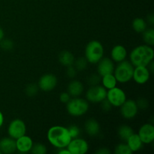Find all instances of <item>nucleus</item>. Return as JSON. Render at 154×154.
I'll return each instance as SVG.
<instances>
[{"label": "nucleus", "mask_w": 154, "mask_h": 154, "mask_svg": "<svg viewBox=\"0 0 154 154\" xmlns=\"http://www.w3.org/2000/svg\"><path fill=\"white\" fill-rule=\"evenodd\" d=\"M50 144L57 148H65L72 140L68 128L62 126H54L50 128L47 134Z\"/></svg>", "instance_id": "nucleus-1"}, {"label": "nucleus", "mask_w": 154, "mask_h": 154, "mask_svg": "<svg viewBox=\"0 0 154 154\" xmlns=\"http://www.w3.org/2000/svg\"><path fill=\"white\" fill-rule=\"evenodd\" d=\"M154 51L152 46L147 45H139L134 48L130 53V62L135 67L146 66L153 61Z\"/></svg>", "instance_id": "nucleus-2"}, {"label": "nucleus", "mask_w": 154, "mask_h": 154, "mask_svg": "<svg viewBox=\"0 0 154 154\" xmlns=\"http://www.w3.org/2000/svg\"><path fill=\"white\" fill-rule=\"evenodd\" d=\"M135 66L127 60H123L118 63L116 67H114V75L117 79V82L125 84L132 79L133 72Z\"/></svg>", "instance_id": "nucleus-3"}, {"label": "nucleus", "mask_w": 154, "mask_h": 154, "mask_svg": "<svg viewBox=\"0 0 154 154\" xmlns=\"http://www.w3.org/2000/svg\"><path fill=\"white\" fill-rule=\"evenodd\" d=\"M103 56L104 48L99 41L93 40L87 44L84 52V57L89 63L97 64Z\"/></svg>", "instance_id": "nucleus-4"}, {"label": "nucleus", "mask_w": 154, "mask_h": 154, "mask_svg": "<svg viewBox=\"0 0 154 154\" xmlns=\"http://www.w3.org/2000/svg\"><path fill=\"white\" fill-rule=\"evenodd\" d=\"M66 110L71 116L81 117L88 111L89 103L85 99L75 97L74 99H71L66 104Z\"/></svg>", "instance_id": "nucleus-5"}, {"label": "nucleus", "mask_w": 154, "mask_h": 154, "mask_svg": "<svg viewBox=\"0 0 154 154\" xmlns=\"http://www.w3.org/2000/svg\"><path fill=\"white\" fill-rule=\"evenodd\" d=\"M107 90L100 85L92 86L87 90L86 93V99L87 102H93V103H100L102 101L106 99Z\"/></svg>", "instance_id": "nucleus-6"}, {"label": "nucleus", "mask_w": 154, "mask_h": 154, "mask_svg": "<svg viewBox=\"0 0 154 154\" xmlns=\"http://www.w3.org/2000/svg\"><path fill=\"white\" fill-rule=\"evenodd\" d=\"M106 99L112 106L120 107L126 100V95L122 89L115 87L107 91Z\"/></svg>", "instance_id": "nucleus-7"}, {"label": "nucleus", "mask_w": 154, "mask_h": 154, "mask_svg": "<svg viewBox=\"0 0 154 154\" xmlns=\"http://www.w3.org/2000/svg\"><path fill=\"white\" fill-rule=\"evenodd\" d=\"M26 126L25 123L20 119H15L12 120L8 128V134L9 137L15 140L26 135Z\"/></svg>", "instance_id": "nucleus-8"}, {"label": "nucleus", "mask_w": 154, "mask_h": 154, "mask_svg": "<svg viewBox=\"0 0 154 154\" xmlns=\"http://www.w3.org/2000/svg\"><path fill=\"white\" fill-rule=\"evenodd\" d=\"M71 154H85L89 150L87 141L81 138H73L66 147Z\"/></svg>", "instance_id": "nucleus-9"}, {"label": "nucleus", "mask_w": 154, "mask_h": 154, "mask_svg": "<svg viewBox=\"0 0 154 154\" xmlns=\"http://www.w3.org/2000/svg\"><path fill=\"white\" fill-rule=\"evenodd\" d=\"M120 108L122 117L126 120L134 118L138 114V105L133 99H126Z\"/></svg>", "instance_id": "nucleus-10"}, {"label": "nucleus", "mask_w": 154, "mask_h": 154, "mask_svg": "<svg viewBox=\"0 0 154 154\" xmlns=\"http://www.w3.org/2000/svg\"><path fill=\"white\" fill-rule=\"evenodd\" d=\"M58 80L56 75L53 74H45L42 75L38 81V87L40 90L45 92H50L54 90L57 87Z\"/></svg>", "instance_id": "nucleus-11"}, {"label": "nucleus", "mask_w": 154, "mask_h": 154, "mask_svg": "<svg viewBox=\"0 0 154 154\" xmlns=\"http://www.w3.org/2000/svg\"><path fill=\"white\" fill-rule=\"evenodd\" d=\"M138 135L143 144H150L154 140V126L150 123H145L141 126Z\"/></svg>", "instance_id": "nucleus-12"}, {"label": "nucleus", "mask_w": 154, "mask_h": 154, "mask_svg": "<svg viewBox=\"0 0 154 154\" xmlns=\"http://www.w3.org/2000/svg\"><path fill=\"white\" fill-rule=\"evenodd\" d=\"M97 72L101 77L114 73V61L108 57H102L97 63Z\"/></svg>", "instance_id": "nucleus-13"}, {"label": "nucleus", "mask_w": 154, "mask_h": 154, "mask_svg": "<svg viewBox=\"0 0 154 154\" xmlns=\"http://www.w3.org/2000/svg\"><path fill=\"white\" fill-rule=\"evenodd\" d=\"M150 72L146 66H136L134 69L132 79L138 84H144L149 81Z\"/></svg>", "instance_id": "nucleus-14"}, {"label": "nucleus", "mask_w": 154, "mask_h": 154, "mask_svg": "<svg viewBox=\"0 0 154 154\" xmlns=\"http://www.w3.org/2000/svg\"><path fill=\"white\" fill-rule=\"evenodd\" d=\"M33 141L28 135H23L16 139V147L17 150L22 153L30 152L33 145Z\"/></svg>", "instance_id": "nucleus-15"}, {"label": "nucleus", "mask_w": 154, "mask_h": 154, "mask_svg": "<svg viewBox=\"0 0 154 154\" xmlns=\"http://www.w3.org/2000/svg\"><path fill=\"white\" fill-rule=\"evenodd\" d=\"M17 150L16 140L11 137L3 138L0 140V151L2 153L11 154Z\"/></svg>", "instance_id": "nucleus-16"}, {"label": "nucleus", "mask_w": 154, "mask_h": 154, "mask_svg": "<svg viewBox=\"0 0 154 154\" xmlns=\"http://www.w3.org/2000/svg\"><path fill=\"white\" fill-rule=\"evenodd\" d=\"M111 60L114 62L119 63L126 60L127 57V51L124 46L117 45L112 48L111 52Z\"/></svg>", "instance_id": "nucleus-17"}, {"label": "nucleus", "mask_w": 154, "mask_h": 154, "mask_svg": "<svg viewBox=\"0 0 154 154\" xmlns=\"http://www.w3.org/2000/svg\"><path fill=\"white\" fill-rule=\"evenodd\" d=\"M68 93L72 97H78L82 94L84 91V85L81 81L78 80H74L71 81L68 85Z\"/></svg>", "instance_id": "nucleus-18"}, {"label": "nucleus", "mask_w": 154, "mask_h": 154, "mask_svg": "<svg viewBox=\"0 0 154 154\" xmlns=\"http://www.w3.org/2000/svg\"><path fill=\"white\" fill-rule=\"evenodd\" d=\"M84 129L89 135L96 136L100 132V125L97 120H95L94 118H91L86 121Z\"/></svg>", "instance_id": "nucleus-19"}, {"label": "nucleus", "mask_w": 154, "mask_h": 154, "mask_svg": "<svg viewBox=\"0 0 154 154\" xmlns=\"http://www.w3.org/2000/svg\"><path fill=\"white\" fill-rule=\"evenodd\" d=\"M126 144L129 146V149L132 153L137 152L141 150L143 147V142L141 141V138H139L138 134L133 133L127 140H126Z\"/></svg>", "instance_id": "nucleus-20"}, {"label": "nucleus", "mask_w": 154, "mask_h": 154, "mask_svg": "<svg viewBox=\"0 0 154 154\" xmlns=\"http://www.w3.org/2000/svg\"><path fill=\"white\" fill-rule=\"evenodd\" d=\"M58 59L60 64L63 65V66H66V67L73 66L75 60L73 54L69 51H63L60 52V54H59Z\"/></svg>", "instance_id": "nucleus-21"}, {"label": "nucleus", "mask_w": 154, "mask_h": 154, "mask_svg": "<svg viewBox=\"0 0 154 154\" xmlns=\"http://www.w3.org/2000/svg\"><path fill=\"white\" fill-rule=\"evenodd\" d=\"M101 81L102 83V86L108 90L117 87V81L115 77H114V74L104 75L101 78Z\"/></svg>", "instance_id": "nucleus-22"}, {"label": "nucleus", "mask_w": 154, "mask_h": 154, "mask_svg": "<svg viewBox=\"0 0 154 154\" xmlns=\"http://www.w3.org/2000/svg\"><path fill=\"white\" fill-rule=\"evenodd\" d=\"M118 135L122 141H126L134 133L132 127L127 125H122L118 128Z\"/></svg>", "instance_id": "nucleus-23"}, {"label": "nucleus", "mask_w": 154, "mask_h": 154, "mask_svg": "<svg viewBox=\"0 0 154 154\" xmlns=\"http://www.w3.org/2000/svg\"><path fill=\"white\" fill-rule=\"evenodd\" d=\"M132 26L134 31L138 33H142L143 32L147 29V22H146L144 19L140 17H137L133 20Z\"/></svg>", "instance_id": "nucleus-24"}, {"label": "nucleus", "mask_w": 154, "mask_h": 154, "mask_svg": "<svg viewBox=\"0 0 154 154\" xmlns=\"http://www.w3.org/2000/svg\"><path fill=\"white\" fill-rule=\"evenodd\" d=\"M142 37L144 42L149 46L154 45V29L153 28L146 29L142 32Z\"/></svg>", "instance_id": "nucleus-25"}, {"label": "nucleus", "mask_w": 154, "mask_h": 154, "mask_svg": "<svg viewBox=\"0 0 154 154\" xmlns=\"http://www.w3.org/2000/svg\"><path fill=\"white\" fill-rule=\"evenodd\" d=\"M87 65H88V61L85 57H78L77 60H75L73 66H75L78 72H81L87 69Z\"/></svg>", "instance_id": "nucleus-26"}, {"label": "nucleus", "mask_w": 154, "mask_h": 154, "mask_svg": "<svg viewBox=\"0 0 154 154\" xmlns=\"http://www.w3.org/2000/svg\"><path fill=\"white\" fill-rule=\"evenodd\" d=\"M114 153L116 154H132V152L131 151L127 144L122 143L116 146L114 149Z\"/></svg>", "instance_id": "nucleus-27"}, {"label": "nucleus", "mask_w": 154, "mask_h": 154, "mask_svg": "<svg viewBox=\"0 0 154 154\" xmlns=\"http://www.w3.org/2000/svg\"><path fill=\"white\" fill-rule=\"evenodd\" d=\"M30 152L34 154H45L47 153V147L43 144L36 143V144H33Z\"/></svg>", "instance_id": "nucleus-28"}, {"label": "nucleus", "mask_w": 154, "mask_h": 154, "mask_svg": "<svg viewBox=\"0 0 154 154\" xmlns=\"http://www.w3.org/2000/svg\"><path fill=\"white\" fill-rule=\"evenodd\" d=\"M39 87L38 85L35 84H30L26 87L25 92L26 94L29 97H32V96H35L37 95V93H38Z\"/></svg>", "instance_id": "nucleus-29"}, {"label": "nucleus", "mask_w": 154, "mask_h": 154, "mask_svg": "<svg viewBox=\"0 0 154 154\" xmlns=\"http://www.w3.org/2000/svg\"><path fill=\"white\" fill-rule=\"evenodd\" d=\"M0 47L4 51H11L14 48V42L11 39L3 38L0 42Z\"/></svg>", "instance_id": "nucleus-30"}, {"label": "nucleus", "mask_w": 154, "mask_h": 154, "mask_svg": "<svg viewBox=\"0 0 154 154\" xmlns=\"http://www.w3.org/2000/svg\"><path fill=\"white\" fill-rule=\"evenodd\" d=\"M101 78H102V77H101L99 74H93V75H91L88 78L87 82L90 84V87L98 85V84L100 83Z\"/></svg>", "instance_id": "nucleus-31"}, {"label": "nucleus", "mask_w": 154, "mask_h": 154, "mask_svg": "<svg viewBox=\"0 0 154 154\" xmlns=\"http://www.w3.org/2000/svg\"><path fill=\"white\" fill-rule=\"evenodd\" d=\"M68 129H69V134H70L72 139L78 138L80 135H81V129H79L78 126H75V125H72V126H70L68 128Z\"/></svg>", "instance_id": "nucleus-32"}, {"label": "nucleus", "mask_w": 154, "mask_h": 154, "mask_svg": "<svg viewBox=\"0 0 154 154\" xmlns=\"http://www.w3.org/2000/svg\"><path fill=\"white\" fill-rule=\"evenodd\" d=\"M135 102H136L137 105H138V108H140V109H147L149 106L148 101L146 99H144V98H140V99H138Z\"/></svg>", "instance_id": "nucleus-33"}, {"label": "nucleus", "mask_w": 154, "mask_h": 154, "mask_svg": "<svg viewBox=\"0 0 154 154\" xmlns=\"http://www.w3.org/2000/svg\"><path fill=\"white\" fill-rule=\"evenodd\" d=\"M78 71L75 69L74 66H70L67 67V70H66V75H67L68 78H74L77 75Z\"/></svg>", "instance_id": "nucleus-34"}, {"label": "nucleus", "mask_w": 154, "mask_h": 154, "mask_svg": "<svg viewBox=\"0 0 154 154\" xmlns=\"http://www.w3.org/2000/svg\"><path fill=\"white\" fill-rule=\"evenodd\" d=\"M100 103H101V108H102V109L104 111L108 112V111H109L111 109V108H112V105L110 103V102L107 99H104V100L102 101Z\"/></svg>", "instance_id": "nucleus-35"}, {"label": "nucleus", "mask_w": 154, "mask_h": 154, "mask_svg": "<svg viewBox=\"0 0 154 154\" xmlns=\"http://www.w3.org/2000/svg\"><path fill=\"white\" fill-rule=\"evenodd\" d=\"M71 97L72 96L69 95V93L68 92H63L60 94V100L62 103L67 104L68 102H69V100L71 99Z\"/></svg>", "instance_id": "nucleus-36"}, {"label": "nucleus", "mask_w": 154, "mask_h": 154, "mask_svg": "<svg viewBox=\"0 0 154 154\" xmlns=\"http://www.w3.org/2000/svg\"><path fill=\"white\" fill-rule=\"evenodd\" d=\"M96 154H110L111 151L108 148L106 147H102V148H99L97 151L96 152Z\"/></svg>", "instance_id": "nucleus-37"}, {"label": "nucleus", "mask_w": 154, "mask_h": 154, "mask_svg": "<svg viewBox=\"0 0 154 154\" xmlns=\"http://www.w3.org/2000/svg\"><path fill=\"white\" fill-rule=\"evenodd\" d=\"M147 22L149 24H150L151 26H153L154 24V16L153 14H150L147 17Z\"/></svg>", "instance_id": "nucleus-38"}, {"label": "nucleus", "mask_w": 154, "mask_h": 154, "mask_svg": "<svg viewBox=\"0 0 154 154\" xmlns=\"http://www.w3.org/2000/svg\"><path fill=\"white\" fill-rule=\"evenodd\" d=\"M58 153L59 154H71L70 152L69 151V150H68L66 147H65V148L59 149Z\"/></svg>", "instance_id": "nucleus-39"}, {"label": "nucleus", "mask_w": 154, "mask_h": 154, "mask_svg": "<svg viewBox=\"0 0 154 154\" xmlns=\"http://www.w3.org/2000/svg\"><path fill=\"white\" fill-rule=\"evenodd\" d=\"M3 123H4V116H3V114L2 113V111H0V128L3 125Z\"/></svg>", "instance_id": "nucleus-40"}, {"label": "nucleus", "mask_w": 154, "mask_h": 154, "mask_svg": "<svg viewBox=\"0 0 154 154\" xmlns=\"http://www.w3.org/2000/svg\"><path fill=\"white\" fill-rule=\"evenodd\" d=\"M4 36H5L4 31H3V29H2V27H0V42L4 38Z\"/></svg>", "instance_id": "nucleus-41"}]
</instances>
